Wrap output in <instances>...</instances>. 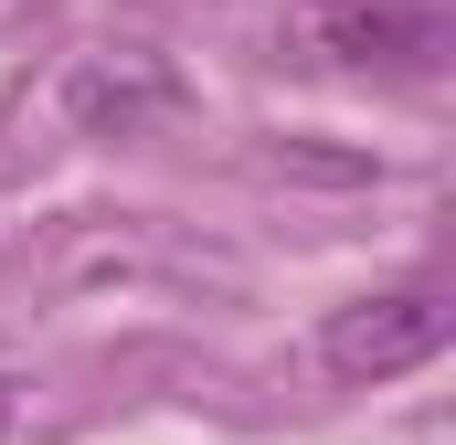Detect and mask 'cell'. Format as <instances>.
Segmentation results:
<instances>
[{"mask_svg":"<svg viewBox=\"0 0 456 445\" xmlns=\"http://www.w3.org/2000/svg\"><path fill=\"white\" fill-rule=\"evenodd\" d=\"M11 425H21V392H11V382H0V435H11Z\"/></svg>","mask_w":456,"mask_h":445,"instance_id":"cell-4","label":"cell"},{"mask_svg":"<svg viewBox=\"0 0 456 445\" xmlns=\"http://www.w3.org/2000/svg\"><path fill=\"white\" fill-rule=\"evenodd\" d=\"M446 339H456V297L436 276L371 287V297H350V308L319 319V371H330V382H403V371H425Z\"/></svg>","mask_w":456,"mask_h":445,"instance_id":"cell-2","label":"cell"},{"mask_svg":"<svg viewBox=\"0 0 456 445\" xmlns=\"http://www.w3.org/2000/svg\"><path fill=\"white\" fill-rule=\"evenodd\" d=\"M191 107V85H181V64L170 53H149V43H107V53H86L75 75H64V117H75V138H159L170 117Z\"/></svg>","mask_w":456,"mask_h":445,"instance_id":"cell-3","label":"cell"},{"mask_svg":"<svg viewBox=\"0 0 456 445\" xmlns=\"http://www.w3.org/2000/svg\"><path fill=\"white\" fill-rule=\"evenodd\" d=\"M446 43V0H297L276 21V53L308 75H436Z\"/></svg>","mask_w":456,"mask_h":445,"instance_id":"cell-1","label":"cell"}]
</instances>
